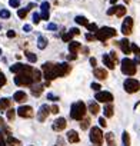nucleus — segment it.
I'll list each match as a JSON object with an SVG mask.
<instances>
[{"label": "nucleus", "mask_w": 140, "mask_h": 146, "mask_svg": "<svg viewBox=\"0 0 140 146\" xmlns=\"http://www.w3.org/2000/svg\"><path fill=\"white\" fill-rule=\"evenodd\" d=\"M86 115V105L80 100V102H75L70 109V117L75 120H82Z\"/></svg>", "instance_id": "1"}, {"label": "nucleus", "mask_w": 140, "mask_h": 146, "mask_svg": "<svg viewBox=\"0 0 140 146\" xmlns=\"http://www.w3.org/2000/svg\"><path fill=\"white\" fill-rule=\"evenodd\" d=\"M43 69V73H44V79L46 82H52L54 79H57V67H56V63H52V62H46L43 63L42 66Z\"/></svg>", "instance_id": "2"}, {"label": "nucleus", "mask_w": 140, "mask_h": 146, "mask_svg": "<svg viewBox=\"0 0 140 146\" xmlns=\"http://www.w3.org/2000/svg\"><path fill=\"white\" fill-rule=\"evenodd\" d=\"M34 82L33 79V73L29 72H23V73H17L15 78V83L17 86H32Z\"/></svg>", "instance_id": "3"}, {"label": "nucleus", "mask_w": 140, "mask_h": 146, "mask_svg": "<svg viewBox=\"0 0 140 146\" xmlns=\"http://www.w3.org/2000/svg\"><path fill=\"white\" fill-rule=\"evenodd\" d=\"M122 72L124 73L126 76H133L136 75L137 72V67H136V62L129 59V57H124L122 60Z\"/></svg>", "instance_id": "4"}, {"label": "nucleus", "mask_w": 140, "mask_h": 146, "mask_svg": "<svg viewBox=\"0 0 140 146\" xmlns=\"http://www.w3.org/2000/svg\"><path fill=\"white\" fill-rule=\"evenodd\" d=\"M116 33H117V32H116L113 27H107V26H104V27L99 29L94 35H96V39H97V40H100V42H106L107 39L114 37Z\"/></svg>", "instance_id": "5"}, {"label": "nucleus", "mask_w": 140, "mask_h": 146, "mask_svg": "<svg viewBox=\"0 0 140 146\" xmlns=\"http://www.w3.org/2000/svg\"><path fill=\"white\" fill-rule=\"evenodd\" d=\"M103 137H104V135H103L100 127H96V126L92 127V130H90V140H92V143L94 146H102L103 145Z\"/></svg>", "instance_id": "6"}, {"label": "nucleus", "mask_w": 140, "mask_h": 146, "mask_svg": "<svg viewBox=\"0 0 140 146\" xmlns=\"http://www.w3.org/2000/svg\"><path fill=\"white\" fill-rule=\"evenodd\" d=\"M123 88H124V90H126L127 93H136V92H139V89H140V83H139V80L129 78V79L124 80Z\"/></svg>", "instance_id": "7"}, {"label": "nucleus", "mask_w": 140, "mask_h": 146, "mask_svg": "<svg viewBox=\"0 0 140 146\" xmlns=\"http://www.w3.org/2000/svg\"><path fill=\"white\" fill-rule=\"evenodd\" d=\"M10 72L12 73H23V72H29V73H33L34 70L29 66V64H22V63H16V64H13L12 67H10Z\"/></svg>", "instance_id": "8"}, {"label": "nucleus", "mask_w": 140, "mask_h": 146, "mask_svg": "<svg viewBox=\"0 0 140 146\" xmlns=\"http://www.w3.org/2000/svg\"><path fill=\"white\" fill-rule=\"evenodd\" d=\"M94 99L97 102H102V103H112L113 102V95L110 92H97Z\"/></svg>", "instance_id": "9"}, {"label": "nucleus", "mask_w": 140, "mask_h": 146, "mask_svg": "<svg viewBox=\"0 0 140 146\" xmlns=\"http://www.w3.org/2000/svg\"><path fill=\"white\" fill-rule=\"evenodd\" d=\"M49 113H52L50 106H47V105H42V106L39 108V112H37V120H39V122H44V120L47 119Z\"/></svg>", "instance_id": "10"}, {"label": "nucleus", "mask_w": 140, "mask_h": 146, "mask_svg": "<svg viewBox=\"0 0 140 146\" xmlns=\"http://www.w3.org/2000/svg\"><path fill=\"white\" fill-rule=\"evenodd\" d=\"M131 30H133V19L131 17H126L123 20V23H122V33L129 36L131 33Z\"/></svg>", "instance_id": "11"}, {"label": "nucleus", "mask_w": 140, "mask_h": 146, "mask_svg": "<svg viewBox=\"0 0 140 146\" xmlns=\"http://www.w3.org/2000/svg\"><path fill=\"white\" fill-rule=\"evenodd\" d=\"M17 115L20 116V117H33V108L32 106H27V105H24V106H20L19 109H17Z\"/></svg>", "instance_id": "12"}, {"label": "nucleus", "mask_w": 140, "mask_h": 146, "mask_svg": "<svg viewBox=\"0 0 140 146\" xmlns=\"http://www.w3.org/2000/svg\"><path fill=\"white\" fill-rule=\"evenodd\" d=\"M56 67H57V76L59 78L67 76L69 73H70V70H72V67H70L67 63H57Z\"/></svg>", "instance_id": "13"}, {"label": "nucleus", "mask_w": 140, "mask_h": 146, "mask_svg": "<svg viewBox=\"0 0 140 146\" xmlns=\"http://www.w3.org/2000/svg\"><path fill=\"white\" fill-rule=\"evenodd\" d=\"M119 46H120V49H122V52L124 54H130V52H131V43L127 39H122L119 42Z\"/></svg>", "instance_id": "14"}, {"label": "nucleus", "mask_w": 140, "mask_h": 146, "mask_svg": "<svg viewBox=\"0 0 140 146\" xmlns=\"http://www.w3.org/2000/svg\"><path fill=\"white\" fill-rule=\"evenodd\" d=\"M66 119L64 117H59V119H56L54 122H53V130H56V132H60V130H63L64 127H66Z\"/></svg>", "instance_id": "15"}, {"label": "nucleus", "mask_w": 140, "mask_h": 146, "mask_svg": "<svg viewBox=\"0 0 140 146\" xmlns=\"http://www.w3.org/2000/svg\"><path fill=\"white\" fill-rule=\"evenodd\" d=\"M94 78H97L99 80H104L107 79V70L106 69H102V67H94Z\"/></svg>", "instance_id": "16"}, {"label": "nucleus", "mask_w": 140, "mask_h": 146, "mask_svg": "<svg viewBox=\"0 0 140 146\" xmlns=\"http://www.w3.org/2000/svg\"><path fill=\"white\" fill-rule=\"evenodd\" d=\"M114 59L110 56V54H103V63L107 69H114Z\"/></svg>", "instance_id": "17"}, {"label": "nucleus", "mask_w": 140, "mask_h": 146, "mask_svg": "<svg viewBox=\"0 0 140 146\" xmlns=\"http://www.w3.org/2000/svg\"><path fill=\"white\" fill-rule=\"evenodd\" d=\"M67 140H69L70 143H77V142L80 140V136L77 135L76 130H69V132H67Z\"/></svg>", "instance_id": "18"}, {"label": "nucleus", "mask_w": 140, "mask_h": 146, "mask_svg": "<svg viewBox=\"0 0 140 146\" xmlns=\"http://www.w3.org/2000/svg\"><path fill=\"white\" fill-rule=\"evenodd\" d=\"M80 47H82V44H80L79 42H75V40L69 42V50H70V53L77 54V52L80 50Z\"/></svg>", "instance_id": "19"}, {"label": "nucleus", "mask_w": 140, "mask_h": 146, "mask_svg": "<svg viewBox=\"0 0 140 146\" xmlns=\"http://www.w3.org/2000/svg\"><path fill=\"white\" fill-rule=\"evenodd\" d=\"M13 99H15L16 102H19V103H23V102L27 100V95H26L24 92H22V90H17V92L15 93Z\"/></svg>", "instance_id": "20"}, {"label": "nucleus", "mask_w": 140, "mask_h": 146, "mask_svg": "<svg viewBox=\"0 0 140 146\" xmlns=\"http://www.w3.org/2000/svg\"><path fill=\"white\" fill-rule=\"evenodd\" d=\"M10 105H12V100L7 99V98H3V99H0V110H7L10 109Z\"/></svg>", "instance_id": "21"}, {"label": "nucleus", "mask_w": 140, "mask_h": 146, "mask_svg": "<svg viewBox=\"0 0 140 146\" xmlns=\"http://www.w3.org/2000/svg\"><path fill=\"white\" fill-rule=\"evenodd\" d=\"M89 112L92 113V115H97L99 112H100V108H99V103L97 102H90L89 103Z\"/></svg>", "instance_id": "22"}, {"label": "nucleus", "mask_w": 140, "mask_h": 146, "mask_svg": "<svg viewBox=\"0 0 140 146\" xmlns=\"http://www.w3.org/2000/svg\"><path fill=\"white\" fill-rule=\"evenodd\" d=\"M104 139H106V142H107V146H116V137H114V135H113L112 132L106 133V135H104Z\"/></svg>", "instance_id": "23"}, {"label": "nucleus", "mask_w": 140, "mask_h": 146, "mask_svg": "<svg viewBox=\"0 0 140 146\" xmlns=\"http://www.w3.org/2000/svg\"><path fill=\"white\" fill-rule=\"evenodd\" d=\"M103 113H104L106 117H112L113 116V105L112 103H107L104 106V109H103Z\"/></svg>", "instance_id": "24"}, {"label": "nucleus", "mask_w": 140, "mask_h": 146, "mask_svg": "<svg viewBox=\"0 0 140 146\" xmlns=\"http://www.w3.org/2000/svg\"><path fill=\"white\" fill-rule=\"evenodd\" d=\"M42 92H43V85H36V86H33L32 88V95L33 96H40L42 95Z\"/></svg>", "instance_id": "25"}, {"label": "nucleus", "mask_w": 140, "mask_h": 146, "mask_svg": "<svg viewBox=\"0 0 140 146\" xmlns=\"http://www.w3.org/2000/svg\"><path fill=\"white\" fill-rule=\"evenodd\" d=\"M46 46H47V40L43 36H39V39H37V47L43 50V49H46Z\"/></svg>", "instance_id": "26"}, {"label": "nucleus", "mask_w": 140, "mask_h": 146, "mask_svg": "<svg viewBox=\"0 0 140 146\" xmlns=\"http://www.w3.org/2000/svg\"><path fill=\"white\" fill-rule=\"evenodd\" d=\"M75 22H76L77 25H82V26H87V25H89V22H87V19H86L85 16H76Z\"/></svg>", "instance_id": "27"}, {"label": "nucleus", "mask_w": 140, "mask_h": 146, "mask_svg": "<svg viewBox=\"0 0 140 146\" xmlns=\"http://www.w3.org/2000/svg\"><path fill=\"white\" fill-rule=\"evenodd\" d=\"M122 139H123V146H130V135H129L126 130L123 132Z\"/></svg>", "instance_id": "28"}, {"label": "nucleus", "mask_w": 140, "mask_h": 146, "mask_svg": "<svg viewBox=\"0 0 140 146\" xmlns=\"http://www.w3.org/2000/svg\"><path fill=\"white\" fill-rule=\"evenodd\" d=\"M124 15H126V7H124V6H117L116 16H117V17H123Z\"/></svg>", "instance_id": "29"}, {"label": "nucleus", "mask_w": 140, "mask_h": 146, "mask_svg": "<svg viewBox=\"0 0 140 146\" xmlns=\"http://www.w3.org/2000/svg\"><path fill=\"white\" fill-rule=\"evenodd\" d=\"M73 33L72 32H69V33H63L61 35V39H63V42H72V39H73Z\"/></svg>", "instance_id": "30"}, {"label": "nucleus", "mask_w": 140, "mask_h": 146, "mask_svg": "<svg viewBox=\"0 0 140 146\" xmlns=\"http://www.w3.org/2000/svg\"><path fill=\"white\" fill-rule=\"evenodd\" d=\"M89 125H90V119H87V117H83V119H82V123H80V127H82V130H86V129L89 127Z\"/></svg>", "instance_id": "31"}, {"label": "nucleus", "mask_w": 140, "mask_h": 146, "mask_svg": "<svg viewBox=\"0 0 140 146\" xmlns=\"http://www.w3.org/2000/svg\"><path fill=\"white\" fill-rule=\"evenodd\" d=\"M26 57L29 59L30 63H34V62L37 60V56H36L34 53H32V52H26Z\"/></svg>", "instance_id": "32"}, {"label": "nucleus", "mask_w": 140, "mask_h": 146, "mask_svg": "<svg viewBox=\"0 0 140 146\" xmlns=\"http://www.w3.org/2000/svg\"><path fill=\"white\" fill-rule=\"evenodd\" d=\"M16 113H17V110H15V109H7V119L12 122L13 119H15V116H16Z\"/></svg>", "instance_id": "33"}, {"label": "nucleus", "mask_w": 140, "mask_h": 146, "mask_svg": "<svg viewBox=\"0 0 140 146\" xmlns=\"http://www.w3.org/2000/svg\"><path fill=\"white\" fill-rule=\"evenodd\" d=\"M33 79H34L36 83L40 82V79H42V72H40V70H34V72H33Z\"/></svg>", "instance_id": "34"}, {"label": "nucleus", "mask_w": 140, "mask_h": 146, "mask_svg": "<svg viewBox=\"0 0 140 146\" xmlns=\"http://www.w3.org/2000/svg\"><path fill=\"white\" fill-rule=\"evenodd\" d=\"M27 12H29V9H27V7H26V9H19L17 16H19L20 19H24V17L27 16Z\"/></svg>", "instance_id": "35"}, {"label": "nucleus", "mask_w": 140, "mask_h": 146, "mask_svg": "<svg viewBox=\"0 0 140 146\" xmlns=\"http://www.w3.org/2000/svg\"><path fill=\"white\" fill-rule=\"evenodd\" d=\"M86 27H87V30H89V32H92V33H96V32L99 30L97 25H94V23H89Z\"/></svg>", "instance_id": "36"}, {"label": "nucleus", "mask_w": 140, "mask_h": 146, "mask_svg": "<svg viewBox=\"0 0 140 146\" xmlns=\"http://www.w3.org/2000/svg\"><path fill=\"white\" fill-rule=\"evenodd\" d=\"M7 143L9 145H20V142L17 139H15L13 136H10V135H7Z\"/></svg>", "instance_id": "37"}, {"label": "nucleus", "mask_w": 140, "mask_h": 146, "mask_svg": "<svg viewBox=\"0 0 140 146\" xmlns=\"http://www.w3.org/2000/svg\"><path fill=\"white\" fill-rule=\"evenodd\" d=\"M0 17H2V19H9V17H10V12L6 10V9L0 10Z\"/></svg>", "instance_id": "38"}, {"label": "nucleus", "mask_w": 140, "mask_h": 146, "mask_svg": "<svg viewBox=\"0 0 140 146\" xmlns=\"http://www.w3.org/2000/svg\"><path fill=\"white\" fill-rule=\"evenodd\" d=\"M40 9H42V12H49V9H50V5H49L47 2H42V5H40Z\"/></svg>", "instance_id": "39"}, {"label": "nucleus", "mask_w": 140, "mask_h": 146, "mask_svg": "<svg viewBox=\"0 0 140 146\" xmlns=\"http://www.w3.org/2000/svg\"><path fill=\"white\" fill-rule=\"evenodd\" d=\"M131 52H134L136 54H140V47L136 43H131Z\"/></svg>", "instance_id": "40"}, {"label": "nucleus", "mask_w": 140, "mask_h": 146, "mask_svg": "<svg viewBox=\"0 0 140 146\" xmlns=\"http://www.w3.org/2000/svg\"><path fill=\"white\" fill-rule=\"evenodd\" d=\"M6 85V76L3 75V73H0V89H2V86Z\"/></svg>", "instance_id": "41"}, {"label": "nucleus", "mask_w": 140, "mask_h": 146, "mask_svg": "<svg viewBox=\"0 0 140 146\" xmlns=\"http://www.w3.org/2000/svg\"><path fill=\"white\" fill-rule=\"evenodd\" d=\"M9 5H10L12 7H19V6H20V0H10Z\"/></svg>", "instance_id": "42"}, {"label": "nucleus", "mask_w": 140, "mask_h": 146, "mask_svg": "<svg viewBox=\"0 0 140 146\" xmlns=\"http://www.w3.org/2000/svg\"><path fill=\"white\" fill-rule=\"evenodd\" d=\"M116 10H117V6H112L109 10H107V15L112 16V15H116Z\"/></svg>", "instance_id": "43"}, {"label": "nucleus", "mask_w": 140, "mask_h": 146, "mask_svg": "<svg viewBox=\"0 0 140 146\" xmlns=\"http://www.w3.org/2000/svg\"><path fill=\"white\" fill-rule=\"evenodd\" d=\"M40 19H42V16H40L39 13H34V15H33V23L37 25V23L40 22Z\"/></svg>", "instance_id": "44"}, {"label": "nucleus", "mask_w": 140, "mask_h": 146, "mask_svg": "<svg viewBox=\"0 0 140 146\" xmlns=\"http://www.w3.org/2000/svg\"><path fill=\"white\" fill-rule=\"evenodd\" d=\"M90 88H92L93 90H96V92H100V89H102V86H100L99 83H92Z\"/></svg>", "instance_id": "45"}, {"label": "nucleus", "mask_w": 140, "mask_h": 146, "mask_svg": "<svg viewBox=\"0 0 140 146\" xmlns=\"http://www.w3.org/2000/svg\"><path fill=\"white\" fill-rule=\"evenodd\" d=\"M47 99H49V100H53V102H57V100H59V98L54 96L53 93H47Z\"/></svg>", "instance_id": "46"}, {"label": "nucleus", "mask_w": 140, "mask_h": 146, "mask_svg": "<svg viewBox=\"0 0 140 146\" xmlns=\"http://www.w3.org/2000/svg\"><path fill=\"white\" fill-rule=\"evenodd\" d=\"M40 16H42V19H43V20H49L50 13H49V12H42V15H40Z\"/></svg>", "instance_id": "47"}, {"label": "nucleus", "mask_w": 140, "mask_h": 146, "mask_svg": "<svg viewBox=\"0 0 140 146\" xmlns=\"http://www.w3.org/2000/svg\"><path fill=\"white\" fill-rule=\"evenodd\" d=\"M50 109H52V113H53V115H57V113H59V106H57V105L50 106Z\"/></svg>", "instance_id": "48"}, {"label": "nucleus", "mask_w": 140, "mask_h": 146, "mask_svg": "<svg viewBox=\"0 0 140 146\" xmlns=\"http://www.w3.org/2000/svg\"><path fill=\"white\" fill-rule=\"evenodd\" d=\"M47 30H57V25H54V23H49V25H47Z\"/></svg>", "instance_id": "49"}, {"label": "nucleus", "mask_w": 140, "mask_h": 146, "mask_svg": "<svg viewBox=\"0 0 140 146\" xmlns=\"http://www.w3.org/2000/svg\"><path fill=\"white\" fill-rule=\"evenodd\" d=\"M99 123H100V126H102V127H106V126H107V123H106V119H104V117H100V119H99Z\"/></svg>", "instance_id": "50"}, {"label": "nucleus", "mask_w": 140, "mask_h": 146, "mask_svg": "<svg viewBox=\"0 0 140 146\" xmlns=\"http://www.w3.org/2000/svg\"><path fill=\"white\" fill-rule=\"evenodd\" d=\"M96 39V35H92V33H89V35H86V40H94Z\"/></svg>", "instance_id": "51"}, {"label": "nucleus", "mask_w": 140, "mask_h": 146, "mask_svg": "<svg viewBox=\"0 0 140 146\" xmlns=\"http://www.w3.org/2000/svg\"><path fill=\"white\" fill-rule=\"evenodd\" d=\"M70 32H72L75 36H77V35H80V30L79 29H76V27H73V29H70Z\"/></svg>", "instance_id": "52"}, {"label": "nucleus", "mask_w": 140, "mask_h": 146, "mask_svg": "<svg viewBox=\"0 0 140 146\" xmlns=\"http://www.w3.org/2000/svg\"><path fill=\"white\" fill-rule=\"evenodd\" d=\"M23 30H24V32H32V26H30V25H24V26H23Z\"/></svg>", "instance_id": "53"}, {"label": "nucleus", "mask_w": 140, "mask_h": 146, "mask_svg": "<svg viewBox=\"0 0 140 146\" xmlns=\"http://www.w3.org/2000/svg\"><path fill=\"white\" fill-rule=\"evenodd\" d=\"M15 36H16L15 30H9V32H7V37H10V39H12V37H15Z\"/></svg>", "instance_id": "54"}, {"label": "nucleus", "mask_w": 140, "mask_h": 146, "mask_svg": "<svg viewBox=\"0 0 140 146\" xmlns=\"http://www.w3.org/2000/svg\"><path fill=\"white\" fill-rule=\"evenodd\" d=\"M90 64H92V66H93V67H94V66H96V64H97V60H96V59H94V57H90Z\"/></svg>", "instance_id": "55"}, {"label": "nucleus", "mask_w": 140, "mask_h": 146, "mask_svg": "<svg viewBox=\"0 0 140 146\" xmlns=\"http://www.w3.org/2000/svg\"><path fill=\"white\" fill-rule=\"evenodd\" d=\"M76 57H77V56H76L75 53H72V54H69V56H67V59H69V60H75Z\"/></svg>", "instance_id": "56"}, {"label": "nucleus", "mask_w": 140, "mask_h": 146, "mask_svg": "<svg viewBox=\"0 0 140 146\" xmlns=\"http://www.w3.org/2000/svg\"><path fill=\"white\" fill-rule=\"evenodd\" d=\"M0 126H5V119L0 116Z\"/></svg>", "instance_id": "57"}, {"label": "nucleus", "mask_w": 140, "mask_h": 146, "mask_svg": "<svg viewBox=\"0 0 140 146\" xmlns=\"http://www.w3.org/2000/svg\"><path fill=\"white\" fill-rule=\"evenodd\" d=\"M0 146H7V143L5 142V139H3V140H0Z\"/></svg>", "instance_id": "58"}, {"label": "nucleus", "mask_w": 140, "mask_h": 146, "mask_svg": "<svg viewBox=\"0 0 140 146\" xmlns=\"http://www.w3.org/2000/svg\"><path fill=\"white\" fill-rule=\"evenodd\" d=\"M32 7H34V5H33V3H30V5H29V6H27V9H29V10H30V9H32Z\"/></svg>", "instance_id": "59"}, {"label": "nucleus", "mask_w": 140, "mask_h": 146, "mask_svg": "<svg viewBox=\"0 0 140 146\" xmlns=\"http://www.w3.org/2000/svg\"><path fill=\"white\" fill-rule=\"evenodd\" d=\"M116 2H117V0H110V3H112V5H114Z\"/></svg>", "instance_id": "60"}, {"label": "nucleus", "mask_w": 140, "mask_h": 146, "mask_svg": "<svg viewBox=\"0 0 140 146\" xmlns=\"http://www.w3.org/2000/svg\"><path fill=\"white\" fill-rule=\"evenodd\" d=\"M0 54H2V49H0Z\"/></svg>", "instance_id": "61"}]
</instances>
